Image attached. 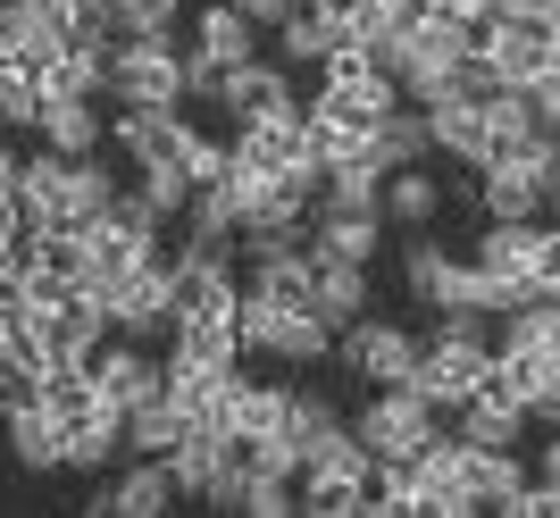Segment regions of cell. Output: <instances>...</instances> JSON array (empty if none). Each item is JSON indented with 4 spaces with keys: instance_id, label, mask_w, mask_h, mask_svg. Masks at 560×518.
<instances>
[{
    "instance_id": "obj_1",
    "label": "cell",
    "mask_w": 560,
    "mask_h": 518,
    "mask_svg": "<svg viewBox=\"0 0 560 518\" xmlns=\"http://www.w3.org/2000/svg\"><path fill=\"white\" fill-rule=\"evenodd\" d=\"M117 176L101 160H59V151H34L18 167V201H25V226L34 235H84L93 217L117 210Z\"/></svg>"
},
{
    "instance_id": "obj_2",
    "label": "cell",
    "mask_w": 560,
    "mask_h": 518,
    "mask_svg": "<svg viewBox=\"0 0 560 518\" xmlns=\"http://www.w3.org/2000/svg\"><path fill=\"white\" fill-rule=\"evenodd\" d=\"M351 435L376 451V469H410L435 435H452V419L435 410V401L419 393V385H376L369 401H360V419H351Z\"/></svg>"
},
{
    "instance_id": "obj_3",
    "label": "cell",
    "mask_w": 560,
    "mask_h": 518,
    "mask_svg": "<svg viewBox=\"0 0 560 518\" xmlns=\"http://www.w3.org/2000/svg\"><path fill=\"white\" fill-rule=\"evenodd\" d=\"M234 334H243V352L277 360V368H318V360H335L327 318H318V309H284V302H268V293H243Z\"/></svg>"
},
{
    "instance_id": "obj_4",
    "label": "cell",
    "mask_w": 560,
    "mask_h": 518,
    "mask_svg": "<svg viewBox=\"0 0 560 518\" xmlns=\"http://www.w3.org/2000/svg\"><path fill=\"white\" fill-rule=\"evenodd\" d=\"M552 185H560V142H527V151H511V160H493L477 176V201H486V217L544 226L552 217Z\"/></svg>"
},
{
    "instance_id": "obj_5",
    "label": "cell",
    "mask_w": 560,
    "mask_h": 518,
    "mask_svg": "<svg viewBox=\"0 0 560 518\" xmlns=\"http://www.w3.org/2000/svg\"><path fill=\"white\" fill-rule=\"evenodd\" d=\"M376 494V451L343 426H327L318 444L302 451V510H327V502H369Z\"/></svg>"
},
{
    "instance_id": "obj_6",
    "label": "cell",
    "mask_w": 560,
    "mask_h": 518,
    "mask_svg": "<svg viewBox=\"0 0 560 518\" xmlns=\"http://www.w3.org/2000/svg\"><path fill=\"white\" fill-rule=\"evenodd\" d=\"M117 109H185V50L176 43H117L109 50Z\"/></svg>"
},
{
    "instance_id": "obj_7",
    "label": "cell",
    "mask_w": 560,
    "mask_h": 518,
    "mask_svg": "<svg viewBox=\"0 0 560 518\" xmlns=\"http://www.w3.org/2000/svg\"><path fill=\"white\" fill-rule=\"evenodd\" d=\"M419 352H427V334L394 327V318H376V309L360 318V327L335 334V360H343L369 393H376V385H410V377H419Z\"/></svg>"
},
{
    "instance_id": "obj_8",
    "label": "cell",
    "mask_w": 560,
    "mask_h": 518,
    "mask_svg": "<svg viewBox=\"0 0 560 518\" xmlns=\"http://www.w3.org/2000/svg\"><path fill=\"white\" fill-rule=\"evenodd\" d=\"M109 327L126 343H176V259H142L135 276L109 293Z\"/></svg>"
},
{
    "instance_id": "obj_9",
    "label": "cell",
    "mask_w": 560,
    "mask_h": 518,
    "mask_svg": "<svg viewBox=\"0 0 560 518\" xmlns=\"http://www.w3.org/2000/svg\"><path fill=\"white\" fill-rule=\"evenodd\" d=\"M410 385H419V393H427V401H435V410L452 419L460 401H477V393L493 385V352H477V343H435V334H427L419 377H410Z\"/></svg>"
},
{
    "instance_id": "obj_10",
    "label": "cell",
    "mask_w": 560,
    "mask_h": 518,
    "mask_svg": "<svg viewBox=\"0 0 560 518\" xmlns=\"http://www.w3.org/2000/svg\"><path fill=\"white\" fill-rule=\"evenodd\" d=\"M84 377H93L101 401H117V410H142L151 393H167V360H151V343H101L93 360H84Z\"/></svg>"
},
{
    "instance_id": "obj_11",
    "label": "cell",
    "mask_w": 560,
    "mask_h": 518,
    "mask_svg": "<svg viewBox=\"0 0 560 518\" xmlns=\"http://www.w3.org/2000/svg\"><path fill=\"white\" fill-rule=\"evenodd\" d=\"M0 426H9V451H18V469H34V476L68 469V419H59L43 393L0 401Z\"/></svg>"
},
{
    "instance_id": "obj_12",
    "label": "cell",
    "mask_w": 560,
    "mask_h": 518,
    "mask_svg": "<svg viewBox=\"0 0 560 518\" xmlns=\"http://www.w3.org/2000/svg\"><path fill=\"white\" fill-rule=\"evenodd\" d=\"M218 109H226L234 126L302 109V101H293V68H284V59H243V68H226V84H218Z\"/></svg>"
},
{
    "instance_id": "obj_13",
    "label": "cell",
    "mask_w": 560,
    "mask_h": 518,
    "mask_svg": "<svg viewBox=\"0 0 560 518\" xmlns=\"http://www.w3.org/2000/svg\"><path fill=\"white\" fill-rule=\"evenodd\" d=\"M268 43H277V59H284V68H327V59L360 50V17H351V9H302V17H293V25H277Z\"/></svg>"
},
{
    "instance_id": "obj_14",
    "label": "cell",
    "mask_w": 560,
    "mask_h": 518,
    "mask_svg": "<svg viewBox=\"0 0 560 518\" xmlns=\"http://www.w3.org/2000/svg\"><path fill=\"white\" fill-rule=\"evenodd\" d=\"M109 134H117V151H126L135 167H160V160L185 167V151H192V134H201V126H192L185 109H117Z\"/></svg>"
},
{
    "instance_id": "obj_15",
    "label": "cell",
    "mask_w": 560,
    "mask_h": 518,
    "mask_svg": "<svg viewBox=\"0 0 560 518\" xmlns=\"http://www.w3.org/2000/svg\"><path fill=\"white\" fill-rule=\"evenodd\" d=\"M109 502H117V518H176V502H185L176 460H117Z\"/></svg>"
},
{
    "instance_id": "obj_16",
    "label": "cell",
    "mask_w": 560,
    "mask_h": 518,
    "mask_svg": "<svg viewBox=\"0 0 560 518\" xmlns=\"http://www.w3.org/2000/svg\"><path fill=\"white\" fill-rule=\"evenodd\" d=\"M427 126H435V151H444V160L477 167V176L493 167V109L486 101H435Z\"/></svg>"
},
{
    "instance_id": "obj_17",
    "label": "cell",
    "mask_w": 560,
    "mask_h": 518,
    "mask_svg": "<svg viewBox=\"0 0 560 518\" xmlns=\"http://www.w3.org/2000/svg\"><path fill=\"white\" fill-rule=\"evenodd\" d=\"M259 34L252 17H243V0H210V9H192V50L210 59V68H243V59H259Z\"/></svg>"
},
{
    "instance_id": "obj_18",
    "label": "cell",
    "mask_w": 560,
    "mask_h": 518,
    "mask_svg": "<svg viewBox=\"0 0 560 518\" xmlns=\"http://www.w3.org/2000/svg\"><path fill=\"white\" fill-rule=\"evenodd\" d=\"M527 426H536V419H527L511 393H493V385H486L477 401H460V410H452V435H460V444H477V451H518V444H527Z\"/></svg>"
},
{
    "instance_id": "obj_19",
    "label": "cell",
    "mask_w": 560,
    "mask_h": 518,
    "mask_svg": "<svg viewBox=\"0 0 560 518\" xmlns=\"http://www.w3.org/2000/svg\"><path fill=\"white\" fill-rule=\"evenodd\" d=\"M34 142H43V151H59V160H93L101 142H109V118H101V101H43Z\"/></svg>"
},
{
    "instance_id": "obj_20",
    "label": "cell",
    "mask_w": 560,
    "mask_h": 518,
    "mask_svg": "<svg viewBox=\"0 0 560 518\" xmlns=\"http://www.w3.org/2000/svg\"><path fill=\"white\" fill-rule=\"evenodd\" d=\"M310 251H318V259H351V268H376V251H385V217H369V210H318Z\"/></svg>"
},
{
    "instance_id": "obj_21",
    "label": "cell",
    "mask_w": 560,
    "mask_h": 518,
    "mask_svg": "<svg viewBox=\"0 0 560 518\" xmlns=\"http://www.w3.org/2000/svg\"><path fill=\"white\" fill-rule=\"evenodd\" d=\"M117 460H126V410H117V401H101V410H84V419L68 426V469L109 476Z\"/></svg>"
},
{
    "instance_id": "obj_22",
    "label": "cell",
    "mask_w": 560,
    "mask_h": 518,
    "mask_svg": "<svg viewBox=\"0 0 560 518\" xmlns=\"http://www.w3.org/2000/svg\"><path fill=\"white\" fill-rule=\"evenodd\" d=\"M435 210H444V185H435L427 167H394V176H385V226L427 235V226H435Z\"/></svg>"
},
{
    "instance_id": "obj_23",
    "label": "cell",
    "mask_w": 560,
    "mask_h": 518,
    "mask_svg": "<svg viewBox=\"0 0 560 518\" xmlns=\"http://www.w3.org/2000/svg\"><path fill=\"white\" fill-rule=\"evenodd\" d=\"M185 410H176V401L167 393H151L142 401V410H126V460H167V451L185 444Z\"/></svg>"
},
{
    "instance_id": "obj_24",
    "label": "cell",
    "mask_w": 560,
    "mask_h": 518,
    "mask_svg": "<svg viewBox=\"0 0 560 518\" xmlns=\"http://www.w3.org/2000/svg\"><path fill=\"white\" fill-rule=\"evenodd\" d=\"M318 318L335 334L360 327L369 318V268H351V259H318Z\"/></svg>"
},
{
    "instance_id": "obj_25",
    "label": "cell",
    "mask_w": 560,
    "mask_h": 518,
    "mask_svg": "<svg viewBox=\"0 0 560 518\" xmlns=\"http://www.w3.org/2000/svg\"><path fill=\"white\" fill-rule=\"evenodd\" d=\"M376 167H385V176H394V167H427V151H435V126H427V109H410V101H401L394 118L376 126Z\"/></svg>"
},
{
    "instance_id": "obj_26",
    "label": "cell",
    "mask_w": 560,
    "mask_h": 518,
    "mask_svg": "<svg viewBox=\"0 0 560 518\" xmlns=\"http://www.w3.org/2000/svg\"><path fill=\"white\" fill-rule=\"evenodd\" d=\"M444 276H452V251L435 235H410V243H401V284H410V302H419V309L444 302Z\"/></svg>"
},
{
    "instance_id": "obj_27",
    "label": "cell",
    "mask_w": 560,
    "mask_h": 518,
    "mask_svg": "<svg viewBox=\"0 0 560 518\" xmlns=\"http://www.w3.org/2000/svg\"><path fill=\"white\" fill-rule=\"evenodd\" d=\"M34 118H43V75L25 68L18 50H0V126L34 134Z\"/></svg>"
},
{
    "instance_id": "obj_28",
    "label": "cell",
    "mask_w": 560,
    "mask_h": 518,
    "mask_svg": "<svg viewBox=\"0 0 560 518\" xmlns=\"http://www.w3.org/2000/svg\"><path fill=\"white\" fill-rule=\"evenodd\" d=\"M185 17V0H117V43H176Z\"/></svg>"
},
{
    "instance_id": "obj_29",
    "label": "cell",
    "mask_w": 560,
    "mask_h": 518,
    "mask_svg": "<svg viewBox=\"0 0 560 518\" xmlns=\"http://www.w3.org/2000/svg\"><path fill=\"white\" fill-rule=\"evenodd\" d=\"M135 192H142V201H151V210L167 217V226H176V217L192 210V192H201V185H192V176H185L176 160H160V167H135Z\"/></svg>"
},
{
    "instance_id": "obj_30",
    "label": "cell",
    "mask_w": 560,
    "mask_h": 518,
    "mask_svg": "<svg viewBox=\"0 0 560 518\" xmlns=\"http://www.w3.org/2000/svg\"><path fill=\"white\" fill-rule=\"evenodd\" d=\"M234 518H302V485L293 476H243V502H234Z\"/></svg>"
},
{
    "instance_id": "obj_31",
    "label": "cell",
    "mask_w": 560,
    "mask_h": 518,
    "mask_svg": "<svg viewBox=\"0 0 560 518\" xmlns=\"http://www.w3.org/2000/svg\"><path fill=\"white\" fill-rule=\"evenodd\" d=\"M427 334H435V343H477V352H493V343H502V318H493V309H427Z\"/></svg>"
},
{
    "instance_id": "obj_32",
    "label": "cell",
    "mask_w": 560,
    "mask_h": 518,
    "mask_svg": "<svg viewBox=\"0 0 560 518\" xmlns=\"http://www.w3.org/2000/svg\"><path fill=\"white\" fill-rule=\"evenodd\" d=\"M527 101H536V134L560 142V68L544 75V84H527Z\"/></svg>"
},
{
    "instance_id": "obj_33",
    "label": "cell",
    "mask_w": 560,
    "mask_h": 518,
    "mask_svg": "<svg viewBox=\"0 0 560 518\" xmlns=\"http://www.w3.org/2000/svg\"><path fill=\"white\" fill-rule=\"evenodd\" d=\"M302 9H310V0H243V17H252L259 34H277V25H293Z\"/></svg>"
},
{
    "instance_id": "obj_34",
    "label": "cell",
    "mask_w": 560,
    "mask_h": 518,
    "mask_svg": "<svg viewBox=\"0 0 560 518\" xmlns=\"http://www.w3.org/2000/svg\"><path fill=\"white\" fill-rule=\"evenodd\" d=\"M34 226H25V201H18V185H0V243H25Z\"/></svg>"
},
{
    "instance_id": "obj_35",
    "label": "cell",
    "mask_w": 560,
    "mask_h": 518,
    "mask_svg": "<svg viewBox=\"0 0 560 518\" xmlns=\"http://www.w3.org/2000/svg\"><path fill=\"white\" fill-rule=\"evenodd\" d=\"M536 476H544V485H560V435H552V444L536 451Z\"/></svg>"
},
{
    "instance_id": "obj_36",
    "label": "cell",
    "mask_w": 560,
    "mask_h": 518,
    "mask_svg": "<svg viewBox=\"0 0 560 518\" xmlns=\"http://www.w3.org/2000/svg\"><path fill=\"white\" fill-rule=\"evenodd\" d=\"M376 502V494H369ZM369 502H327V510H302V518H369Z\"/></svg>"
},
{
    "instance_id": "obj_37",
    "label": "cell",
    "mask_w": 560,
    "mask_h": 518,
    "mask_svg": "<svg viewBox=\"0 0 560 518\" xmlns=\"http://www.w3.org/2000/svg\"><path fill=\"white\" fill-rule=\"evenodd\" d=\"M18 167H25V160H18V142L0 134V185H18Z\"/></svg>"
}]
</instances>
